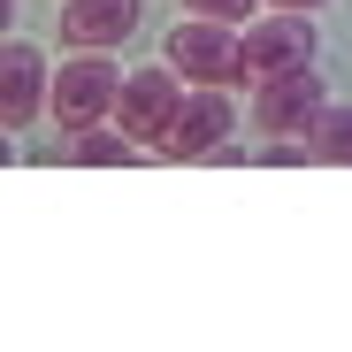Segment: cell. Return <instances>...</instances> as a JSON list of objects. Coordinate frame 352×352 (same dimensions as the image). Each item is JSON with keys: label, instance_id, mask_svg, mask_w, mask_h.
Returning <instances> with one entry per match:
<instances>
[{"label": "cell", "instance_id": "6da1fadb", "mask_svg": "<svg viewBox=\"0 0 352 352\" xmlns=\"http://www.w3.org/2000/svg\"><path fill=\"white\" fill-rule=\"evenodd\" d=\"M123 77L131 69H115L107 62V46H77L62 69H54V100H46V115L62 131H100L107 115H115V100H123Z\"/></svg>", "mask_w": 352, "mask_h": 352}, {"label": "cell", "instance_id": "7a4b0ae2", "mask_svg": "<svg viewBox=\"0 0 352 352\" xmlns=\"http://www.w3.org/2000/svg\"><path fill=\"white\" fill-rule=\"evenodd\" d=\"M161 62H176V77L192 85H245V31H230L214 16H184L168 31Z\"/></svg>", "mask_w": 352, "mask_h": 352}, {"label": "cell", "instance_id": "3957f363", "mask_svg": "<svg viewBox=\"0 0 352 352\" xmlns=\"http://www.w3.org/2000/svg\"><path fill=\"white\" fill-rule=\"evenodd\" d=\"M176 107H184V92H176V62L161 69H131L123 77V100H115V131L123 138H138L146 153H161L168 146V131H176Z\"/></svg>", "mask_w": 352, "mask_h": 352}, {"label": "cell", "instance_id": "277c9868", "mask_svg": "<svg viewBox=\"0 0 352 352\" xmlns=\"http://www.w3.org/2000/svg\"><path fill=\"white\" fill-rule=\"evenodd\" d=\"M291 69H314V23L299 8H268L245 23V77L268 85V77H291Z\"/></svg>", "mask_w": 352, "mask_h": 352}, {"label": "cell", "instance_id": "5b68a950", "mask_svg": "<svg viewBox=\"0 0 352 352\" xmlns=\"http://www.w3.org/2000/svg\"><path fill=\"white\" fill-rule=\"evenodd\" d=\"M46 100H54V77H46V62H38V46H31V38H8V46H0V123H8V131H31Z\"/></svg>", "mask_w": 352, "mask_h": 352}, {"label": "cell", "instance_id": "8992f818", "mask_svg": "<svg viewBox=\"0 0 352 352\" xmlns=\"http://www.w3.org/2000/svg\"><path fill=\"white\" fill-rule=\"evenodd\" d=\"M322 107H329V100H322V77H314V69H291V77H268V85H261L253 123L276 131V138H307Z\"/></svg>", "mask_w": 352, "mask_h": 352}, {"label": "cell", "instance_id": "52a82bcc", "mask_svg": "<svg viewBox=\"0 0 352 352\" xmlns=\"http://www.w3.org/2000/svg\"><path fill=\"white\" fill-rule=\"evenodd\" d=\"M222 131H230V107H222V85H199L184 107H176V131H168V161H207L214 146H222Z\"/></svg>", "mask_w": 352, "mask_h": 352}, {"label": "cell", "instance_id": "ba28073f", "mask_svg": "<svg viewBox=\"0 0 352 352\" xmlns=\"http://www.w3.org/2000/svg\"><path fill=\"white\" fill-rule=\"evenodd\" d=\"M131 31H138V0H69L62 8L69 46H123Z\"/></svg>", "mask_w": 352, "mask_h": 352}, {"label": "cell", "instance_id": "9c48e42d", "mask_svg": "<svg viewBox=\"0 0 352 352\" xmlns=\"http://www.w3.org/2000/svg\"><path fill=\"white\" fill-rule=\"evenodd\" d=\"M146 146L123 138V131H69V146H54L46 161H138Z\"/></svg>", "mask_w": 352, "mask_h": 352}, {"label": "cell", "instance_id": "30bf717a", "mask_svg": "<svg viewBox=\"0 0 352 352\" xmlns=\"http://www.w3.org/2000/svg\"><path fill=\"white\" fill-rule=\"evenodd\" d=\"M307 146H314V161H344L352 168V107H322L314 131H307Z\"/></svg>", "mask_w": 352, "mask_h": 352}, {"label": "cell", "instance_id": "8fae6325", "mask_svg": "<svg viewBox=\"0 0 352 352\" xmlns=\"http://www.w3.org/2000/svg\"><path fill=\"white\" fill-rule=\"evenodd\" d=\"M192 16H214V23H253V8H268V0H184Z\"/></svg>", "mask_w": 352, "mask_h": 352}, {"label": "cell", "instance_id": "7c38bea8", "mask_svg": "<svg viewBox=\"0 0 352 352\" xmlns=\"http://www.w3.org/2000/svg\"><path fill=\"white\" fill-rule=\"evenodd\" d=\"M268 8H299V16H307V8H322V0H268Z\"/></svg>", "mask_w": 352, "mask_h": 352}]
</instances>
